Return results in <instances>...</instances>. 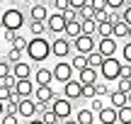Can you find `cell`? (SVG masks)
I'll return each mask as SVG.
<instances>
[{"instance_id": "6da1fadb", "label": "cell", "mask_w": 131, "mask_h": 124, "mask_svg": "<svg viewBox=\"0 0 131 124\" xmlns=\"http://www.w3.org/2000/svg\"><path fill=\"white\" fill-rule=\"evenodd\" d=\"M27 58L32 63H44L49 56H51V42L46 37H32L27 42V49H24Z\"/></svg>"}, {"instance_id": "7a4b0ae2", "label": "cell", "mask_w": 131, "mask_h": 124, "mask_svg": "<svg viewBox=\"0 0 131 124\" xmlns=\"http://www.w3.org/2000/svg\"><path fill=\"white\" fill-rule=\"evenodd\" d=\"M122 66H124L122 58H117V56H104L102 66H100V78L107 80V83H114L119 76H122Z\"/></svg>"}, {"instance_id": "3957f363", "label": "cell", "mask_w": 131, "mask_h": 124, "mask_svg": "<svg viewBox=\"0 0 131 124\" xmlns=\"http://www.w3.org/2000/svg\"><path fill=\"white\" fill-rule=\"evenodd\" d=\"M0 27L10 29V32H19V29L24 27V12L19 7H7L0 15Z\"/></svg>"}, {"instance_id": "277c9868", "label": "cell", "mask_w": 131, "mask_h": 124, "mask_svg": "<svg viewBox=\"0 0 131 124\" xmlns=\"http://www.w3.org/2000/svg\"><path fill=\"white\" fill-rule=\"evenodd\" d=\"M70 51H73V39H68L66 34H58L51 42V56L56 58H68Z\"/></svg>"}, {"instance_id": "5b68a950", "label": "cell", "mask_w": 131, "mask_h": 124, "mask_svg": "<svg viewBox=\"0 0 131 124\" xmlns=\"http://www.w3.org/2000/svg\"><path fill=\"white\" fill-rule=\"evenodd\" d=\"M73 49L78 54H90L97 49V37L95 34H78V37L73 39Z\"/></svg>"}, {"instance_id": "8992f818", "label": "cell", "mask_w": 131, "mask_h": 124, "mask_svg": "<svg viewBox=\"0 0 131 124\" xmlns=\"http://www.w3.org/2000/svg\"><path fill=\"white\" fill-rule=\"evenodd\" d=\"M51 107H53V112H56V117H58V122H63V119H68L70 115H73V100H68V97H53L51 100Z\"/></svg>"}, {"instance_id": "52a82bcc", "label": "cell", "mask_w": 131, "mask_h": 124, "mask_svg": "<svg viewBox=\"0 0 131 124\" xmlns=\"http://www.w3.org/2000/svg\"><path fill=\"white\" fill-rule=\"evenodd\" d=\"M51 71H53V80H58V83L63 85L66 80H70V78H73L75 68H73V63H70V61H63V58H61V61H58Z\"/></svg>"}, {"instance_id": "ba28073f", "label": "cell", "mask_w": 131, "mask_h": 124, "mask_svg": "<svg viewBox=\"0 0 131 124\" xmlns=\"http://www.w3.org/2000/svg\"><path fill=\"white\" fill-rule=\"evenodd\" d=\"M37 112H39V107H37V100H34L32 95H29V97H19V102H17V115L22 117V119H32Z\"/></svg>"}, {"instance_id": "9c48e42d", "label": "cell", "mask_w": 131, "mask_h": 124, "mask_svg": "<svg viewBox=\"0 0 131 124\" xmlns=\"http://www.w3.org/2000/svg\"><path fill=\"white\" fill-rule=\"evenodd\" d=\"M53 97H56V92H53L51 85H37V88H34V100H37L39 110H41V107H49Z\"/></svg>"}, {"instance_id": "30bf717a", "label": "cell", "mask_w": 131, "mask_h": 124, "mask_svg": "<svg viewBox=\"0 0 131 124\" xmlns=\"http://www.w3.org/2000/svg\"><path fill=\"white\" fill-rule=\"evenodd\" d=\"M66 22H68V19H66V15L63 12H49V17H46V29L51 34H63V29H66Z\"/></svg>"}, {"instance_id": "8fae6325", "label": "cell", "mask_w": 131, "mask_h": 124, "mask_svg": "<svg viewBox=\"0 0 131 124\" xmlns=\"http://www.w3.org/2000/svg\"><path fill=\"white\" fill-rule=\"evenodd\" d=\"M97 51L102 54V56H117V51H119L117 37H100V42H97Z\"/></svg>"}, {"instance_id": "7c38bea8", "label": "cell", "mask_w": 131, "mask_h": 124, "mask_svg": "<svg viewBox=\"0 0 131 124\" xmlns=\"http://www.w3.org/2000/svg\"><path fill=\"white\" fill-rule=\"evenodd\" d=\"M63 95L68 97V100H80V97H83V83H80L78 78L66 80L63 83Z\"/></svg>"}, {"instance_id": "4fadbf2b", "label": "cell", "mask_w": 131, "mask_h": 124, "mask_svg": "<svg viewBox=\"0 0 131 124\" xmlns=\"http://www.w3.org/2000/svg\"><path fill=\"white\" fill-rule=\"evenodd\" d=\"M78 80L83 83V85H92V83L100 80V71H97V68H92V66H85V68H80V71H78Z\"/></svg>"}, {"instance_id": "5bb4252c", "label": "cell", "mask_w": 131, "mask_h": 124, "mask_svg": "<svg viewBox=\"0 0 131 124\" xmlns=\"http://www.w3.org/2000/svg\"><path fill=\"white\" fill-rule=\"evenodd\" d=\"M34 83H37V85H51L53 83V71L49 66H39L37 71H34Z\"/></svg>"}, {"instance_id": "9a60e30c", "label": "cell", "mask_w": 131, "mask_h": 124, "mask_svg": "<svg viewBox=\"0 0 131 124\" xmlns=\"http://www.w3.org/2000/svg\"><path fill=\"white\" fill-rule=\"evenodd\" d=\"M34 88H37V83L32 80V78H17V95L19 97H29V95H34Z\"/></svg>"}, {"instance_id": "2e32d148", "label": "cell", "mask_w": 131, "mask_h": 124, "mask_svg": "<svg viewBox=\"0 0 131 124\" xmlns=\"http://www.w3.org/2000/svg\"><path fill=\"white\" fill-rule=\"evenodd\" d=\"M117 112H119V110H117L114 105H104L102 110L97 112L100 124H114V122H117Z\"/></svg>"}, {"instance_id": "e0dca14e", "label": "cell", "mask_w": 131, "mask_h": 124, "mask_svg": "<svg viewBox=\"0 0 131 124\" xmlns=\"http://www.w3.org/2000/svg\"><path fill=\"white\" fill-rule=\"evenodd\" d=\"M107 97H109V105H114L117 110H119V107H124V105H129V92L119 90V88H117V90H112Z\"/></svg>"}, {"instance_id": "ac0fdd59", "label": "cell", "mask_w": 131, "mask_h": 124, "mask_svg": "<svg viewBox=\"0 0 131 124\" xmlns=\"http://www.w3.org/2000/svg\"><path fill=\"white\" fill-rule=\"evenodd\" d=\"M46 17H49V10H46V5L44 3H34L32 7H29V19H41V22H46Z\"/></svg>"}, {"instance_id": "d6986e66", "label": "cell", "mask_w": 131, "mask_h": 124, "mask_svg": "<svg viewBox=\"0 0 131 124\" xmlns=\"http://www.w3.org/2000/svg\"><path fill=\"white\" fill-rule=\"evenodd\" d=\"M12 73L17 78H32L34 68H32V63H27V61H17V63H12Z\"/></svg>"}, {"instance_id": "ffe728a7", "label": "cell", "mask_w": 131, "mask_h": 124, "mask_svg": "<svg viewBox=\"0 0 131 124\" xmlns=\"http://www.w3.org/2000/svg\"><path fill=\"white\" fill-rule=\"evenodd\" d=\"M95 119H97V115H95L90 107H83V110L75 112V122H78V124H92Z\"/></svg>"}, {"instance_id": "44dd1931", "label": "cell", "mask_w": 131, "mask_h": 124, "mask_svg": "<svg viewBox=\"0 0 131 124\" xmlns=\"http://www.w3.org/2000/svg\"><path fill=\"white\" fill-rule=\"evenodd\" d=\"M63 34L68 39H75L78 34H83V27H80V19H68L66 22V29H63Z\"/></svg>"}, {"instance_id": "7402d4cb", "label": "cell", "mask_w": 131, "mask_h": 124, "mask_svg": "<svg viewBox=\"0 0 131 124\" xmlns=\"http://www.w3.org/2000/svg\"><path fill=\"white\" fill-rule=\"evenodd\" d=\"M29 34H32V37H44V34L49 32L46 29V22H41V19H29Z\"/></svg>"}, {"instance_id": "603a6c76", "label": "cell", "mask_w": 131, "mask_h": 124, "mask_svg": "<svg viewBox=\"0 0 131 124\" xmlns=\"http://www.w3.org/2000/svg\"><path fill=\"white\" fill-rule=\"evenodd\" d=\"M114 24L109 22V19H102V22H97V32H95V37H114Z\"/></svg>"}, {"instance_id": "cb8c5ba5", "label": "cell", "mask_w": 131, "mask_h": 124, "mask_svg": "<svg viewBox=\"0 0 131 124\" xmlns=\"http://www.w3.org/2000/svg\"><path fill=\"white\" fill-rule=\"evenodd\" d=\"M39 112H41V122L44 124H56L58 122V117H56V112H53L51 105H49V107H41Z\"/></svg>"}, {"instance_id": "d4e9b609", "label": "cell", "mask_w": 131, "mask_h": 124, "mask_svg": "<svg viewBox=\"0 0 131 124\" xmlns=\"http://www.w3.org/2000/svg\"><path fill=\"white\" fill-rule=\"evenodd\" d=\"M80 27H83V34H95V32H97V22H95V17L80 19Z\"/></svg>"}, {"instance_id": "484cf974", "label": "cell", "mask_w": 131, "mask_h": 124, "mask_svg": "<svg viewBox=\"0 0 131 124\" xmlns=\"http://www.w3.org/2000/svg\"><path fill=\"white\" fill-rule=\"evenodd\" d=\"M114 37L117 39H126V34H129V24L124 22V19H119V22H114Z\"/></svg>"}, {"instance_id": "4316f807", "label": "cell", "mask_w": 131, "mask_h": 124, "mask_svg": "<svg viewBox=\"0 0 131 124\" xmlns=\"http://www.w3.org/2000/svg\"><path fill=\"white\" fill-rule=\"evenodd\" d=\"M102 61H104V56H102V54L97 51V49L88 54V66H92V68H97V71H100V66H102Z\"/></svg>"}, {"instance_id": "83f0119b", "label": "cell", "mask_w": 131, "mask_h": 124, "mask_svg": "<svg viewBox=\"0 0 131 124\" xmlns=\"http://www.w3.org/2000/svg\"><path fill=\"white\" fill-rule=\"evenodd\" d=\"M70 63H73L75 71L85 68V66H88V54H78V51H75V54H73V58H70Z\"/></svg>"}, {"instance_id": "f1b7e54d", "label": "cell", "mask_w": 131, "mask_h": 124, "mask_svg": "<svg viewBox=\"0 0 131 124\" xmlns=\"http://www.w3.org/2000/svg\"><path fill=\"white\" fill-rule=\"evenodd\" d=\"M117 122H122V124H131V105L119 107V112H117Z\"/></svg>"}, {"instance_id": "f546056e", "label": "cell", "mask_w": 131, "mask_h": 124, "mask_svg": "<svg viewBox=\"0 0 131 124\" xmlns=\"http://www.w3.org/2000/svg\"><path fill=\"white\" fill-rule=\"evenodd\" d=\"M27 42H29V39L27 37H24V34H15V37H12V42H10V46H15V49H19V51H24V49H27Z\"/></svg>"}, {"instance_id": "4dcf8cb0", "label": "cell", "mask_w": 131, "mask_h": 124, "mask_svg": "<svg viewBox=\"0 0 131 124\" xmlns=\"http://www.w3.org/2000/svg\"><path fill=\"white\" fill-rule=\"evenodd\" d=\"M102 107H104V97H102V95H95V97H90V110H92L95 115H97V112L102 110Z\"/></svg>"}, {"instance_id": "1f68e13d", "label": "cell", "mask_w": 131, "mask_h": 124, "mask_svg": "<svg viewBox=\"0 0 131 124\" xmlns=\"http://www.w3.org/2000/svg\"><path fill=\"white\" fill-rule=\"evenodd\" d=\"M95 92H97V95H102V97H107L109 92H112V88L107 85V80H97V83H95Z\"/></svg>"}, {"instance_id": "d6a6232c", "label": "cell", "mask_w": 131, "mask_h": 124, "mask_svg": "<svg viewBox=\"0 0 131 124\" xmlns=\"http://www.w3.org/2000/svg\"><path fill=\"white\" fill-rule=\"evenodd\" d=\"M22 54H24V51H19V49L10 46V49H7V56H5V58H7L10 63H17V61H22Z\"/></svg>"}, {"instance_id": "836d02e7", "label": "cell", "mask_w": 131, "mask_h": 124, "mask_svg": "<svg viewBox=\"0 0 131 124\" xmlns=\"http://www.w3.org/2000/svg\"><path fill=\"white\" fill-rule=\"evenodd\" d=\"M114 83H117V88H119V90H124V92L131 90V78H129V76H119Z\"/></svg>"}, {"instance_id": "e575fe53", "label": "cell", "mask_w": 131, "mask_h": 124, "mask_svg": "<svg viewBox=\"0 0 131 124\" xmlns=\"http://www.w3.org/2000/svg\"><path fill=\"white\" fill-rule=\"evenodd\" d=\"M12 73V63L7 61V58H0V80H3L5 76H10Z\"/></svg>"}, {"instance_id": "d590c367", "label": "cell", "mask_w": 131, "mask_h": 124, "mask_svg": "<svg viewBox=\"0 0 131 124\" xmlns=\"http://www.w3.org/2000/svg\"><path fill=\"white\" fill-rule=\"evenodd\" d=\"M122 56H124V61H126V63H131V39H126V42H124Z\"/></svg>"}, {"instance_id": "8d00e7d4", "label": "cell", "mask_w": 131, "mask_h": 124, "mask_svg": "<svg viewBox=\"0 0 131 124\" xmlns=\"http://www.w3.org/2000/svg\"><path fill=\"white\" fill-rule=\"evenodd\" d=\"M97 92H95V83L92 85H83V100H90V97H95Z\"/></svg>"}, {"instance_id": "74e56055", "label": "cell", "mask_w": 131, "mask_h": 124, "mask_svg": "<svg viewBox=\"0 0 131 124\" xmlns=\"http://www.w3.org/2000/svg\"><path fill=\"white\" fill-rule=\"evenodd\" d=\"M122 19H124L126 24H131V3H126V5L122 7Z\"/></svg>"}, {"instance_id": "f35d334b", "label": "cell", "mask_w": 131, "mask_h": 124, "mask_svg": "<svg viewBox=\"0 0 131 124\" xmlns=\"http://www.w3.org/2000/svg\"><path fill=\"white\" fill-rule=\"evenodd\" d=\"M126 5V0H107V7L109 10H122Z\"/></svg>"}, {"instance_id": "ab89813d", "label": "cell", "mask_w": 131, "mask_h": 124, "mask_svg": "<svg viewBox=\"0 0 131 124\" xmlns=\"http://www.w3.org/2000/svg\"><path fill=\"white\" fill-rule=\"evenodd\" d=\"M53 7H56L58 12H66V10L70 7V3H68V0H53Z\"/></svg>"}, {"instance_id": "60d3db41", "label": "cell", "mask_w": 131, "mask_h": 124, "mask_svg": "<svg viewBox=\"0 0 131 124\" xmlns=\"http://www.w3.org/2000/svg\"><path fill=\"white\" fill-rule=\"evenodd\" d=\"M90 5H92L95 10H109L107 7V0H90Z\"/></svg>"}, {"instance_id": "b9f144b4", "label": "cell", "mask_w": 131, "mask_h": 124, "mask_svg": "<svg viewBox=\"0 0 131 124\" xmlns=\"http://www.w3.org/2000/svg\"><path fill=\"white\" fill-rule=\"evenodd\" d=\"M68 3H70V7H75V10H80V7H83V5H88L90 0H68Z\"/></svg>"}, {"instance_id": "7bdbcfd3", "label": "cell", "mask_w": 131, "mask_h": 124, "mask_svg": "<svg viewBox=\"0 0 131 124\" xmlns=\"http://www.w3.org/2000/svg\"><path fill=\"white\" fill-rule=\"evenodd\" d=\"M122 76H129V78H131V63L124 61V66H122Z\"/></svg>"}, {"instance_id": "ee69618b", "label": "cell", "mask_w": 131, "mask_h": 124, "mask_svg": "<svg viewBox=\"0 0 131 124\" xmlns=\"http://www.w3.org/2000/svg\"><path fill=\"white\" fill-rule=\"evenodd\" d=\"M3 112H5V102L0 100V117H3Z\"/></svg>"}, {"instance_id": "f6af8a7d", "label": "cell", "mask_w": 131, "mask_h": 124, "mask_svg": "<svg viewBox=\"0 0 131 124\" xmlns=\"http://www.w3.org/2000/svg\"><path fill=\"white\" fill-rule=\"evenodd\" d=\"M126 39H131V24H129V34H126Z\"/></svg>"}, {"instance_id": "bcb514c9", "label": "cell", "mask_w": 131, "mask_h": 124, "mask_svg": "<svg viewBox=\"0 0 131 124\" xmlns=\"http://www.w3.org/2000/svg\"><path fill=\"white\" fill-rule=\"evenodd\" d=\"M7 3H22V0H7Z\"/></svg>"}, {"instance_id": "7dc6e473", "label": "cell", "mask_w": 131, "mask_h": 124, "mask_svg": "<svg viewBox=\"0 0 131 124\" xmlns=\"http://www.w3.org/2000/svg\"><path fill=\"white\" fill-rule=\"evenodd\" d=\"M129 105H131V90H129Z\"/></svg>"}, {"instance_id": "c3c4849f", "label": "cell", "mask_w": 131, "mask_h": 124, "mask_svg": "<svg viewBox=\"0 0 131 124\" xmlns=\"http://www.w3.org/2000/svg\"><path fill=\"white\" fill-rule=\"evenodd\" d=\"M3 3H5V0H0V7H3Z\"/></svg>"}, {"instance_id": "681fc988", "label": "cell", "mask_w": 131, "mask_h": 124, "mask_svg": "<svg viewBox=\"0 0 131 124\" xmlns=\"http://www.w3.org/2000/svg\"><path fill=\"white\" fill-rule=\"evenodd\" d=\"M0 44H3V34H0Z\"/></svg>"}, {"instance_id": "f907efd6", "label": "cell", "mask_w": 131, "mask_h": 124, "mask_svg": "<svg viewBox=\"0 0 131 124\" xmlns=\"http://www.w3.org/2000/svg\"><path fill=\"white\" fill-rule=\"evenodd\" d=\"M39 3H44V0H39Z\"/></svg>"}, {"instance_id": "816d5d0a", "label": "cell", "mask_w": 131, "mask_h": 124, "mask_svg": "<svg viewBox=\"0 0 131 124\" xmlns=\"http://www.w3.org/2000/svg\"><path fill=\"white\" fill-rule=\"evenodd\" d=\"M126 3H131V0H126Z\"/></svg>"}]
</instances>
